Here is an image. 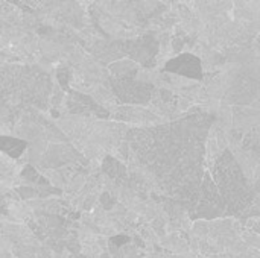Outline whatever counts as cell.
<instances>
[{
	"instance_id": "6da1fadb",
	"label": "cell",
	"mask_w": 260,
	"mask_h": 258,
	"mask_svg": "<svg viewBox=\"0 0 260 258\" xmlns=\"http://www.w3.org/2000/svg\"><path fill=\"white\" fill-rule=\"evenodd\" d=\"M114 94L125 103H136V105H145L151 102L154 87L149 84H143L133 79H113L111 81Z\"/></svg>"
},
{
	"instance_id": "7a4b0ae2",
	"label": "cell",
	"mask_w": 260,
	"mask_h": 258,
	"mask_svg": "<svg viewBox=\"0 0 260 258\" xmlns=\"http://www.w3.org/2000/svg\"><path fill=\"white\" fill-rule=\"evenodd\" d=\"M165 70L168 73H174L187 79H201L203 67L201 59L197 58L193 53H181L177 58H172L166 62Z\"/></svg>"
},
{
	"instance_id": "3957f363",
	"label": "cell",
	"mask_w": 260,
	"mask_h": 258,
	"mask_svg": "<svg viewBox=\"0 0 260 258\" xmlns=\"http://www.w3.org/2000/svg\"><path fill=\"white\" fill-rule=\"evenodd\" d=\"M21 166H17V163L9 157L0 152V186L11 187L18 178V170Z\"/></svg>"
},
{
	"instance_id": "277c9868",
	"label": "cell",
	"mask_w": 260,
	"mask_h": 258,
	"mask_svg": "<svg viewBox=\"0 0 260 258\" xmlns=\"http://www.w3.org/2000/svg\"><path fill=\"white\" fill-rule=\"evenodd\" d=\"M110 71L116 79H131L136 78L139 71V64L133 59H120L110 65Z\"/></svg>"
},
{
	"instance_id": "5b68a950",
	"label": "cell",
	"mask_w": 260,
	"mask_h": 258,
	"mask_svg": "<svg viewBox=\"0 0 260 258\" xmlns=\"http://www.w3.org/2000/svg\"><path fill=\"white\" fill-rule=\"evenodd\" d=\"M24 149V143L17 138H6L0 137V151H5L6 154H11L14 157L20 155Z\"/></svg>"
},
{
	"instance_id": "8992f818",
	"label": "cell",
	"mask_w": 260,
	"mask_h": 258,
	"mask_svg": "<svg viewBox=\"0 0 260 258\" xmlns=\"http://www.w3.org/2000/svg\"><path fill=\"white\" fill-rule=\"evenodd\" d=\"M8 252H12V242L0 234V258H6Z\"/></svg>"
},
{
	"instance_id": "52a82bcc",
	"label": "cell",
	"mask_w": 260,
	"mask_h": 258,
	"mask_svg": "<svg viewBox=\"0 0 260 258\" xmlns=\"http://www.w3.org/2000/svg\"><path fill=\"white\" fill-rule=\"evenodd\" d=\"M253 230L256 231V234H260V222L256 224V225H253Z\"/></svg>"
}]
</instances>
